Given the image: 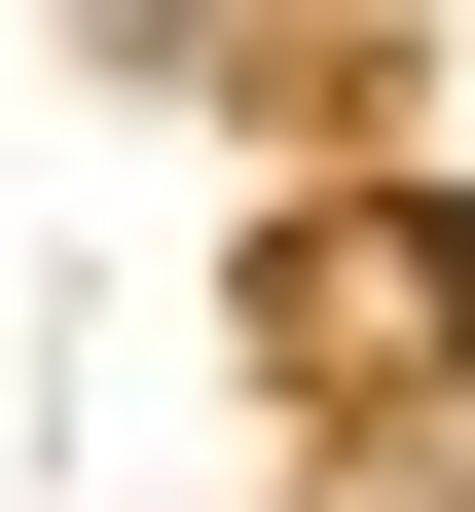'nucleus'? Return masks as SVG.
Returning a JSON list of instances; mask_svg holds the SVG:
<instances>
[{"instance_id":"obj_1","label":"nucleus","mask_w":475,"mask_h":512,"mask_svg":"<svg viewBox=\"0 0 475 512\" xmlns=\"http://www.w3.org/2000/svg\"><path fill=\"white\" fill-rule=\"evenodd\" d=\"M439 330H475L439 220H329V256H293V366H439Z\"/></svg>"},{"instance_id":"obj_2","label":"nucleus","mask_w":475,"mask_h":512,"mask_svg":"<svg viewBox=\"0 0 475 512\" xmlns=\"http://www.w3.org/2000/svg\"><path fill=\"white\" fill-rule=\"evenodd\" d=\"M147 37H256V0H147Z\"/></svg>"}]
</instances>
